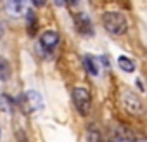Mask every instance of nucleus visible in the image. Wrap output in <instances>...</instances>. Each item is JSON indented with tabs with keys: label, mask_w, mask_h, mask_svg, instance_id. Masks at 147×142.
I'll use <instances>...</instances> for the list:
<instances>
[{
	"label": "nucleus",
	"mask_w": 147,
	"mask_h": 142,
	"mask_svg": "<svg viewBox=\"0 0 147 142\" xmlns=\"http://www.w3.org/2000/svg\"><path fill=\"white\" fill-rule=\"evenodd\" d=\"M102 24H104V28H106L111 35H114V37H121V35H125L126 30H128L126 18H125L123 14H119V12H106V14L102 16Z\"/></svg>",
	"instance_id": "nucleus-1"
},
{
	"label": "nucleus",
	"mask_w": 147,
	"mask_h": 142,
	"mask_svg": "<svg viewBox=\"0 0 147 142\" xmlns=\"http://www.w3.org/2000/svg\"><path fill=\"white\" fill-rule=\"evenodd\" d=\"M73 102H75V108L78 109V113L82 116H87L90 113V108H92V95L87 89L76 87L73 90Z\"/></svg>",
	"instance_id": "nucleus-2"
},
{
	"label": "nucleus",
	"mask_w": 147,
	"mask_h": 142,
	"mask_svg": "<svg viewBox=\"0 0 147 142\" xmlns=\"http://www.w3.org/2000/svg\"><path fill=\"white\" fill-rule=\"evenodd\" d=\"M19 106L23 109V113H33V111H38L43 108V99H42V94L36 92V90H30L26 92L24 95L19 97Z\"/></svg>",
	"instance_id": "nucleus-3"
},
{
	"label": "nucleus",
	"mask_w": 147,
	"mask_h": 142,
	"mask_svg": "<svg viewBox=\"0 0 147 142\" xmlns=\"http://www.w3.org/2000/svg\"><path fill=\"white\" fill-rule=\"evenodd\" d=\"M121 104L123 108L126 109V113L130 114H140L144 111V104H142V99L133 94V90H123L121 92Z\"/></svg>",
	"instance_id": "nucleus-4"
},
{
	"label": "nucleus",
	"mask_w": 147,
	"mask_h": 142,
	"mask_svg": "<svg viewBox=\"0 0 147 142\" xmlns=\"http://www.w3.org/2000/svg\"><path fill=\"white\" fill-rule=\"evenodd\" d=\"M57 43H59V33H57L55 30H47V31H43V35L40 37V45H42L45 50L55 49Z\"/></svg>",
	"instance_id": "nucleus-5"
},
{
	"label": "nucleus",
	"mask_w": 147,
	"mask_h": 142,
	"mask_svg": "<svg viewBox=\"0 0 147 142\" xmlns=\"http://www.w3.org/2000/svg\"><path fill=\"white\" fill-rule=\"evenodd\" d=\"M5 9L11 16L19 18L24 11H26V0H7Z\"/></svg>",
	"instance_id": "nucleus-6"
},
{
	"label": "nucleus",
	"mask_w": 147,
	"mask_h": 142,
	"mask_svg": "<svg viewBox=\"0 0 147 142\" xmlns=\"http://www.w3.org/2000/svg\"><path fill=\"white\" fill-rule=\"evenodd\" d=\"M75 23H76V28H78V31H80L82 35H94V26H92L90 19L87 18V14L76 16Z\"/></svg>",
	"instance_id": "nucleus-7"
},
{
	"label": "nucleus",
	"mask_w": 147,
	"mask_h": 142,
	"mask_svg": "<svg viewBox=\"0 0 147 142\" xmlns=\"http://www.w3.org/2000/svg\"><path fill=\"white\" fill-rule=\"evenodd\" d=\"M14 106H16V102H14V99L11 95H7V94L0 95V109H2L5 114H12Z\"/></svg>",
	"instance_id": "nucleus-8"
},
{
	"label": "nucleus",
	"mask_w": 147,
	"mask_h": 142,
	"mask_svg": "<svg viewBox=\"0 0 147 142\" xmlns=\"http://www.w3.org/2000/svg\"><path fill=\"white\" fill-rule=\"evenodd\" d=\"M113 139H114V140H131V139H135V137H133V133H131V132H128V128H126V126L119 125L118 128H114Z\"/></svg>",
	"instance_id": "nucleus-9"
},
{
	"label": "nucleus",
	"mask_w": 147,
	"mask_h": 142,
	"mask_svg": "<svg viewBox=\"0 0 147 142\" xmlns=\"http://www.w3.org/2000/svg\"><path fill=\"white\" fill-rule=\"evenodd\" d=\"M118 66H119V69L125 71V73H133V71H135V62H133V59H130V57H126V55H119V57H118Z\"/></svg>",
	"instance_id": "nucleus-10"
},
{
	"label": "nucleus",
	"mask_w": 147,
	"mask_h": 142,
	"mask_svg": "<svg viewBox=\"0 0 147 142\" xmlns=\"http://www.w3.org/2000/svg\"><path fill=\"white\" fill-rule=\"evenodd\" d=\"M83 61H85V68H87V71H88V75L97 76V75H99V66H97L95 57H92V55H85Z\"/></svg>",
	"instance_id": "nucleus-11"
},
{
	"label": "nucleus",
	"mask_w": 147,
	"mask_h": 142,
	"mask_svg": "<svg viewBox=\"0 0 147 142\" xmlns=\"http://www.w3.org/2000/svg\"><path fill=\"white\" fill-rule=\"evenodd\" d=\"M9 78H11V66L4 57H0V80L7 82Z\"/></svg>",
	"instance_id": "nucleus-12"
},
{
	"label": "nucleus",
	"mask_w": 147,
	"mask_h": 142,
	"mask_svg": "<svg viewBox=\"0 0 147 142\" xmlns=\"http://www.w3.org/2000/svg\"><path fill=\"white\" fill-rule=\"evenodd\" d=\"M28 33L30 35H35V31H36V18H35V14H33V11H28Z\"/></svg>",
	"instance_id": "nucleus-13"
},
{
	"label": "nucleus",
	"mask_w": 147,
	"mask_h": 142,
	"mask_svg": "<svg viewBox=\"0 0 147 142\" xmlns=\"http://www.w3.org/2000/svg\"><path fill=\"white\" fill-rule=\"evenodd\" d=\"M33 4H35L36 7H43V5L47 4V0H33Z\"/></svg>",
	"instance_id": "nucleus-14"
},
{
	"label": "nucleus",
	"mask_w": 147,
	"mask_h": 142,
	"mask_svg": "<svg viewBox=\"0 0 147 142\" xmlns=\"http://www.w3.org/2000/svg\"><path fill=\"white\" fill-rule=\"evenodd\" d=\"M4 31H5V28H4V23H2V21H0V38H2V37H4Z\"/></svg>",
	"instance_id": "nucleus-15"
},
{
	"label": "nucleus",
	"mask_w": 147,
	"mask_h": 142,
	"mask_svg": "<svg viewBox=\"0 0 147 142\" xmlns=\"http://www.w3.org/2000/svg\"><path fill=\"white\" fill-rule=\"evenodd\" d=\"M54 2H55V5H59V7H62V5L66 4V0H54Z\"/></svg>",
	"instance_id": "nucleus-16"
},
{
	"label": "nucleus",
	"mask_w": 147,
	"mask_h": 142,
	"mask_svg": "<svg viewBox=\"0 0 147 142\" xmlns=\"http://www.w3.org/2000/svg\"><path fill=\"white\" fill-rule=\"evenodd\" d=\"M66 2H69V4H71V5H76V4H78V2H80V0H66Z\"/></svg>",
	"instance_id": "nucleus-17"
},
{
	"label": "nucleus",
	"mask_w": 147,
	"mask_h": 142,
	"mask_svg": "<svg viewBox=\"0 0 147 142\" xmlns=\"http://www.w3.org/2000/svg\"><path fill=\"white\" fill-rule=\"evenodd\" d=\"M0 2H2V0H0Z\"/></svg>",
	"instance_id": "nucleus-18"
}]
</instances>
